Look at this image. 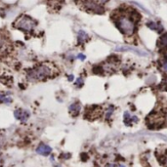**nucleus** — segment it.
<instances>
[{
	"label": "nucleus",
	"mask_w": 167,
	"mask_h": 167,
	"mask_svg": "<svg viewBox=\"0 0 167 167\" xmlns=\"http://www.w3.org/2000/svg\"><path fill=\"white\" fill-rule=\"evenodd\" d=\"M166 167H167V159H166Z\"/></svg>",
	"instance_id": "21"
},
{
	"label": "nucleus",
	"mask_w": 167,
	"mask_h": 167,
	"mask_svg": "<svg viewBox=\"0 0 167 167\" xmlns=\"http://www.w3.org/2000/svg\"><path fill=\"white\" fill-rule=\"evenodd\" d=\"M2 166V160H1V158H0V167Z\"/></svg>",
	"instance_id": "19"
},
{
	"label": "nucleus",
	"mask_w": 167,
	"mask_h": 167,
	"mask_svg": "<svg viewBox=\"0 0 167 167\" xmlns=\"http://www.w3.org/2000/svg\"><path fill=\"white\" fill-rule=\"evenodd\" d=\"M147 26L151 28V30H153V31H157V32H160V31H162V27L160 26L159 24H157V23H154V22H149V23H148L147 24Z\"/></svg>",
	"instance_id": "12"
},
{
	"label": "nucleus",
	"mask_w": 167,
	"mask_h": 167,
	"mask_svg": "<svg viewBox=\"0 0 167 167\" xmlns=\"http://www.w3.org/2000/svg\"><path fill=\"white\" fill-rule=\"evenodd\" d=\"M62 1L63 0H46L48 6L53 8V9H59L62 5Z\"/></svg>",
	"instance_id": "10"
},
{
	"label": "nucleus",
	"mask_w": 167,
	"mask_h": 167,
	"mask_svg": "<svg viewBox=\"0 0 167 167\" xmlns=\"http://www.w3.org/2000/svg\"><path fill=\"white\" fill-rule=\"evenodd\" d=\"M82 83H83V80H82V78H78L77 79V81H76V86H81L82 85Z\"/></svg>",
	"instance_id": "17"
},
{
	"label": "nucleus",
	"mask_w": 167,
	"mask_h": 167,
	"mask_svg": "<svg viewBox=\"0 0 167 167\" xmlns=\"http://www.w3.org/2000/svg\"><path fill=\"white\" fill-rule=\"evenodd\" d=\"M37 26H38V22L36 20H34L31 16L24 14L19 16L13 23V27L15 28L27 33V34H31V33L34 32Z\"/></svg>",
	"instance_id": "2"
},
{
	"label": "nucleus",
	"mask_w": 167,
	"mask_h": 167,
	"mask_svg": "<svg viewBox=\"0 0 167 167\" xmlns=\"http://www.w3.org/2000/svg\"><path fill=\"white\" fill-rule=\"evenodd\" d=\"M13 102V100L8 96L6 93H3V92H0V103H4V104H11Z\"/></svg>",
	"instance_id": "11"
},
{
	"label": "nucleus",
	"mask_w": 167,
	"mask_h": 167,
	"mask_svg": "<svg viewBox=\"0 0 167 167\" xmlns=\"http://www.w3.org/2000/svg\"><path fill=\"white\" fill-rule=\"evenodd\" d=\"M77 39H78V42L83 43V42H86V41L89 39V36L85 31H80L77 34Z\"/></svg>",
	"instance_id": "13"
},
{
	"label": "nucleus",
	"mask_w": 167,
	"mask_h": 167,
	"mask_svg": "<svg viewBox=\"0 0 167 167\" xmlns=\"http://www.w3.org/2000/svg\"><path fill=\"white\" fill-rule=\"evenodd\" d=\"M158 45H159L161 48L167 49V33H165V34H163L160 37L159 42H158Z\"/></svg>",
	"instance_id": "14"
},
{
	"label": "nucleus",
	"mask_w": 167,
	"mask_h": 167,
	"mask_svg": "<svg viewBox=\"0 0 167 167\" xmlns=\"http://www.w3.org/2000/svg\"><path fill=\"white\" fill-rule=\"evenodd\" d=\"M77 58H78L79 60H82V61H83V60L85 59V56H84V55H82V54H79Z\"/></svg>",
	"instance_id": "18"
},
{
	"label": "nucleus",
	"mask_w": 167,
	"mask_h": 167,
	"mask_svg": "<svg viewBox=\"0 0 167 167\" xmlns=\"http://www.w3.org/2000/svg\"><path fill=\"white\" fill-rule=\"evenodd\" d=\"M162 68H163V69L165 70V72H167V58L164 60L163 64H162Z\"/></svg>",
	"instance_id": "15"
},
{
	"label": "nucleus",
	"mask_w": 167,
	"mask_h": 167,
	"mask_svg": "<svg viewBox=\"0 0 167 167\" xmlns=\"http://www.w3.org/2000/svg\"><path fill=\"white\" fill-rule=\"evenodd\" d=\"M58 72V69L53 64L43 63L37 65L27 72V79L31 82H40L46 81L47 79L55 77Z\"/></svg>",
	"instance_id": "1"
},
{
	"label": "nucleus",
	"mask_w": 167,
	"mask_h": 167,
	"mask_svg": "<svg viewBox=\"0 0 167 167\" xmlns=\"http://www.w3.org/2000/svg\"><path fill=\"white\" fill-rule=\"evenodd\" d=\"M112 111H114V110H112V108H110L108 110V112H107V118H108V117L111 116V114H112Z\"/></svg>",
	"instance_id": "16"
},
{
	"label": "nucleus",
	"mask_w": 167,
	"mask_h": 167,
	"mask_svg": "<svg viewBox=\"0 0 167 167\" xmlns=\"http://www.w3.org/2000/svg\"><path fill=\"white\" fill-rule=\"evenodd\" d=\"M79 111H80V105H79V103H74L69 107V112L73 116L78 115Z\"/></svg>",
	"instance_id": "9"
},
{
	"label": "nucleus",
	"mask_w": 167,
	"mask_h": 167,
	"mask_svg": "<svg viewBox=\"0 0 167 167\" xmlns=\"http://www.w3.org/2000/svg\"><path fill=\"white\" fill-rule=\"evenodd\" d=\"M137 121H138V118L136 116H131L128 111H126L124 114V122L126 125H131L132 123L137 122Z\"/></svg>",
	"instance_id": "8"
},
{
	"label": "nucleus",
	"mask_w": 167,
	"mask_h": 167,
	"mask_svg": "<svg viewBox=\"0 0 167 167\" xmlns=\"http://www.w3.org/2000/svg\"><path fill=\"white\" fill-rule=\"evenodd\" d=\"M118 167H125L124 165H121V164H120V165H118Z\"/></svg>",
	"instance_id": "20"
},
{
	"label": "nucleus",
	"mask_w": 167,
	"mask_h": 167,
	"mask_svg": "<svg viewBox=\"0 0 167 167\" xmlns=\"http://www.w3.org/2000/svg\"><path fill=\"white\" fill-rule=\"evenodd\" d=\"M13 50L11 41L4 33L0 32V57H7Z\"/></svg>",
	"instance_id": "4"
},
{
	"label": "nucleus",
	"mask_w": 167,
	"mask_h": 167,
	"mask_svg": "<svg viewBox=\"0 0 167 167\" xmlns=\"http://www.w3.org/2000/svg\"><path fill=\"white\" fill-rule=\"evenodd\" d=\"M36 152H37V153L41 154V156H49L50 153H51V152H52V149L50 148L48 145H46V144L41 143V144L38 146V147H37V149H36Z\"/></svg>",
	"instance_id": "7"
},
{
	"label": "nucleus",
	"mask_w": 167,
	"mask_h": 167,
	"mask_svg": "<svg viewBox=\"0 0 167 167\" xmlns=\"http://www.w3.org/2000/svg\"><path fill=\"white\" fill-rule=\"evenodd\" d=\"M115 24L119 31L125 35H132L135 31L136 24L130 16L127 15H120L115 21Z\"/></svg>",
	"instance_id": "3"
},
{
	"label": "nucleus",
	"mask_w": 167,
	"mask_h": 167,
	"mask_svg": "<svg viewBox=\"0 0 167 167\" xmlns=\"http://www.w3.org/2000/svg\"><path fill=\"white\" fill-rule=\"evenodd\" d=\"M14 115H15V117L17 119L20 120V121L26 122L27 120L30 118L31 114L26 110H23V108H18V110H16L14 111Z\"/></svg>",
	"instance_id": "6"
},
{
	"label": "nucleus",
	"mask_w": 167,
	"mask_h": 167,
	"mask_svg": "<svg viewBox=\"0 0 167 167\" xmlns=\"http://www.w3.org/2000/svg\"><path fill=\"white\" fill-rule=\"evenodd\" d=\"M81 4L83 8L87 11H91L99 14L104 12V8L101 5V2H98L97 0H82Z\"/></svg>",
	"instance_id": "5"
}]
</instances>
